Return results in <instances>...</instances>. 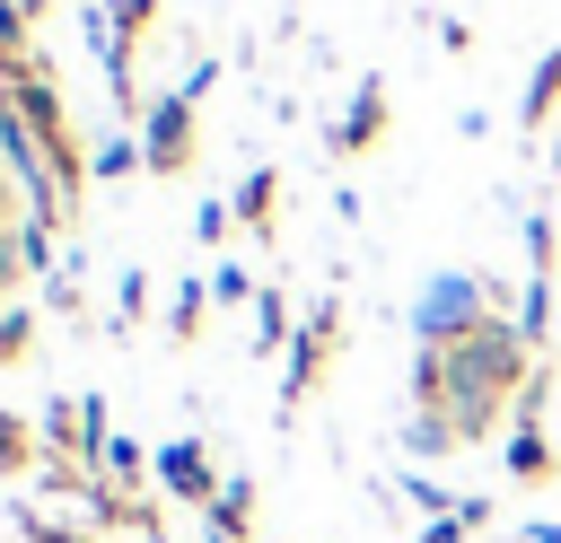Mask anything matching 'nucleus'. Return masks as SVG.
Listing matches in <instances>:
<instances>
[{
    "instance_id": "nucleus-1",
    "label": "nucleus",
    "mask_w": 561,
    "mask_h": 543,
    "mask_svg": "<svg viewBox=\"0 0 561 543\" xmlns=\"http://www.w3.org/2000/svg\"><path fill=\"white\" fill-rule=\"evenodd\" d=\"M430 359H438V394H430V412H447L465 447L491 438L500 403H517V394L535 385V342H526L517 324H500V315L473 324L456 350H430Z\"/></svg>"
},
{
    "instance_id": "nucleus-2",
    "label": "nucleus",
    "mask_w": 561,
    "mask_h": 543,
    "mask_svg": "<svg viewBox=\"0 0 561 543\" xmlns=\"http://www.w3.org/2000/svg\"><path fill=\"white\" fill-rule=\"evenodd\" d=\"M473 324H491V289L473 272H430L421 298H412V342L421 350H456Z\"/></svg>"
},
{
    "instance_id": "nucleus-3",
    "label": "nucleus",
    "mask_w": 561,
    "mask_h": 543,
    "mask_svg": "<svg viewBox=\"0 0 561 543\" xmlns=\"http://www.w3.org/2000/svg\"><path fill=\"white\" fill-rule=\"evenodd\" d=\"M140 158H149V175H175V166L193 158V96H184V88L140 105Z\"/></svg>"
},
{
    "instance_id": "nucleus-4",
    "label": "nucleus",
    "mask_w": 561,
    "mask_h": 543,
    "mask_svg": "<svg viewBox=\"0 0 561 543\" xmlns=\"http://www.w3.org/2000/svg\"><path fill=\"white\" fill-rule=\"evenodd\" d=\"M158 482H167L175 499H193V508L219 499V482H210V447H202V438H167V447H158Z\"/></svg>"
},
{
    "instance_id": "nucleus-5",
    "label": "nucleus",
    "mask_w": 561,
    "mask_h": 543,
    "mask_svg": "<svg viewBox=\"0 0 561 543\" xmlns=\"http://www.w3.org/2000/svg\"><path fill=\"white\" fill-rule=\"evenodd\" d=\"M377 131H386V79H359V96H351V114L324 131V149H333V158H359V149H377Z\"/></svg>"
},
{
    "instance_id": "nucleus-6",
    "label": "nucleus",
    "mask_w": 561,
    "mask_h": 543,
    "mask_svg": "<svg viewBox=\"0 0 561 543\" xmlns=\"http://www.w3.org/2000/svg\"><path fill=\"white\" fill-rule=\"evenodd\" d=\"M324 342H333V298L289 333V377H280V403H298L307 385H316V368H324Z\"/></svg>"
},
{
    "instance_id": "nucleus-7",
    "label": "nucleus",
    "mask_w": 561,
    "mask_h": 543,
    "mask_svg": "<svg viewBox=\"0 0 561 543\" xmlns=\"http://www.w3.org/2000/svg\"><path fill=\"white\" fill-rule=\"evenodd\" d=\"M552 105H561V44H543V53H535L526 96H517V123H526V131H543V123H552Z\"/></svg>"
},
{
    "instance_id": "nucleus-8",
    "label": "nucleus",
    "mask_w": 561,
    "mask_h": 543,
    "mask_svg": "<svg viewBox=\"0 0 561 543\" xmlns=\"http://www.w3.org/2000/svg\"><path fill=\"white\" fill-rule=\"evenodd\" d=\"M245 517H254V482H245V473H228V482H219V499L202 508V534H228V543H237V534H245Z\"/></svg>"
},
{
    "instance_id": "nucleus-9",
    "label": "nucleus",
    "mask_w": 561,
    "mask_h": 543,
    "mask_svg": "<svg viewBox=\"0 0 561 543\" xmlns=\"http://www.w3.org/2000/svg\"><path fill=\"white\" fill-rule=\"evenodd\" d=\"M447 447H465V438H456V420L421 403V412L403 420V455H421V464H430V455H447Z\"/></svg>"
},
{
    "instance_id": "nucleus-10",
    "label": "nucleus",
    "mask_w": 561,
    "mask_h": 543,
    "mask_svg": "<svg viewBox=\"0 0 561 543\" xmlns=\"http://www.w3.org/2000/svg\"><path fill=\"white\" fill-rule=\"evenodd\" d=\"M272 201H280V166H254V175L237 184V201H228V210H237L245 228H272Z\"/></svg>"
},
{
    "instance_id": "nucleus-11",
    "label": "nucleus",
    "mask_w": 561,
    "mask_h": 543,
    "mask_svg": "<svg viewBox=\"0 0 561 543\" xmlns=\"http://www.w3.org/2000/svg\"><path fill=\"white\" fill-rule=\"evenodd\" d=\"M202 307H219V298H210V280H175V298H167V333H175V342H193V333H202Z\"/></svg>"
},
{
    "instance_id": "nucleus-12",
    "label": "nucleus",
    "mask_w": 561,
    "mask_h": 543,
    "mask_svg": "<svg viewBox=\"0 0 561 543\" xmlns=\"http://www.w3.org/2000/svg\"><path fill=\"white\" fill-rule=\"evenodd\" d=\"M517 333L543 342L552 333V272H526V298H517Z\"/></svg>"
},
{
    "instance_id": "nucleus-13",
    "label": "nucleus",
    "mask_w": 561,
    "mask_h": 543,
    "mask_svg": "<svg viewBox=\"0 0 561 543\" xmlns=\"http://www.w3.org/2000/svg\"><path fill=\"white\" fill-rule=\"evenodd\" d=\"M131 166H149L131 131H114V140H96V149H88V175H131Z\"/></svg>"
},
{
    "instance_id": "nucleus-14",
    "label": "nucleus",
    "mask_w": 561,
    "mask_h": 543,
    "mask_svg": "<svg viewBox=\"0 0 561 543\" xmlns=\"http://www.w3.org/2000/svg\"><path fill=\"white\" fill-rule=\"evenodd\" d=\"M289 342V307H280V289H263L254 298V350H280Z\"/></svg>"
},
{
    "instance_id": "nucleus-15",
    "label": "nucleus",
    "mask_w": 561,
    "mask_h": 543,
    "mask_svg": "<svg viewBox=\"0 0 561 543\" xmlns=\"http://www.w3.org/2000/svg\"><path fill=\"white\" fill-rule=\"evenodd\" d=\"M96 464H105V482H140V473H158V455H140L131 438H105V455H96Z\"/></svg>"
},
{
    "instance_id": "nucleus-16",
    "label": "nucleus",
    "mask_w": 561,
    "mask_h": 543,
    "mask_svg": "<svg viewBox=\"0 0 561 543\" xmlns=\"http://www.w3.org/2000/svg\"><path fill=\"white\" fill-rule=\"evenodd\" d=\"M26 464H35V429L18 412H0V473H26Z\"/></svg>"
},
{
    "instance_id": "nucleus-17",
    "label": "nucleus",
    "mask_w": 561,
    "mask_h": 543,
    "mask_svg": "<svg viewBox=\"0 0 561 543\" xmlns=\"http://www.w3.org/2000/svg\"><path fill=\"white\" fill-rule=\"evenodd\" d=\"M403 499H412L421 517H456V508H465V499H456V490H438L430 473H403Z\"/></svg>"
},
{
    "instance_id": "nucleus-18",
    "label": "nucleus",
    "mask_w": 561,
    "mask_h": 543,
    "mask_svg": "<svg viewBox=\"0 0 561 543\" xmlns=\"http://www.w3.org/2000/svg\"><path fill=\"white\" fill-rule=\"evenodd\" d=\"M26 342H35V315H26V307H0V368L26 359Z\"/></svg>"
},
{
    "instance_id": "nucleus-19",
    "label": "nucleus",
    "mask_w": 561,
    "mask_h": 543,
    "mask_svg": "<svg viewBox=\"0 0 561 543\" xmlns=\"http://www.w3.org/2000/svg\"><path fill=\"white\" fill-rule=\"evenodd\" d=\"M210 298H219V307H245V298H263V289L245 280V263H219V272H210Z\"/></svg>"
},
{
    "instance_id": "nucleus-20",
    "label": "nucleus",
    "mask_w": 561,
    "mask_h": 543,
    "mask_svg": "<svg viewBox=\"0 0 561 543\" xmlns=\"http://www.w3.org/2000/svg\"><path fill=\"white\" fill-rule=\"evenodd\" d=\"M105 9H114V35H123V44H140L149 18H158V0H105Z\"/></svg>"
},
{
    "instance_id": "nucleus-21",
    "label": "nucleus",
    "mask_w": 561,
    "mask_h": 543,
    "mask_svg": "<svg viewBox=\"0 0 561 543\" xmlns=\"http://www.w3.org/2000/svg\"><path fill=\"white\" fill-rule=\"evenodd\" d=\"M526 272H552V219L526 210Z\"/></svg>"
},
{
    "instance_id": "nucleus-22",
    "label": "nucleus",
    "mask_w": 561,
    "mask_h": 543,
    "mask_svg": "<svg viewBox=\"0 0 561 543\" xmlns=\"http://www.w3.org/2000/svg\"><path fill=\"white\" fill-rule=\"evenodd\" d=\"M140 307H149V272H123V289H114V324H140Z\"/></svg>"
},
{
    "instance_id": "nucleus-23",
    "label": "nucleus",
    "mask_w": 561,
    "mask_h": 543,
    "mask_svg": "<svg viewBox=\"0 0 561 543\" xmlns=\"http://www.w3.org/2000/svg\"><path fill=\"white\" fill-rule=\"evenodd\" d=\"M228 228H237V210H228V201H202V210H193V236H202V245H219Z\"/></svg>"
},
{
    "instance_id": "nucleus-24",
    "label": "nucleus",
    "mask_w": 561,
    "mask_h": 543,
    "mask_svg": "<svg viewBox=\"0 0 561 543\" xmlns=\"http://www.w3.org/2000/svg\"><path fill=\"white\" fill-rule=\"evenodd\" d=\"M44 438L53 447H79V403H44Z\"/></svg>"
},
{
    "instance_id": "nucleus-25",
    "label": "nucleus",
    "mask_w": 561,
    "mask_h": 543,
    "mask_svg": "<svg viewBox=\"0 0 561 543\" xmlns=\"http://www.w3.org/2000/svg\"><path fill=\"white\" fill-rule=\"evenodd\" d=\"M18 525H26V534H35V543H96V534H79V525H53V517H35V508H26V517H18Z\"/></svg>"
},
{
    "instance_id": "nucleus-26",
    "label": "nucleus",
    "mask_w": 561,
    "mask_h": 543,
    "mask_svg": "<svg viewBox=\"0 0 561 543\" xmlns=\"http://www.w3.org/2000/svg\"><path fill=\"white\" fill-rule=\"evenodd\" d=\"M210 88H219V61H210V53H202V61H193V70H184V96H193V105H202V96H210Z\"/></svg>"
},
{
    "instance_id": "nucleus-27",
    "label": "nucleus",
    "mask_w": 561,
    "mask_h": 543,
    "mask_svg": "<svg viewBox=\"0 0 561 543\" xmlns=\"http://www.w3.org/2000/svg\"><path fill=\"white\" fill-rule=\"evenodd\" d=\"M465 534H473L465 517H430V525H421V543H465Z\"/></svg>"
},
{
    "instance_id": "nucleus-28",
    "label": "nucleus",
    "mask_w": 561,
    "mask_h": 543,
    "mask_svg": "<svg viewBox=\"0 0 561 543\" xmlns=\"http://www.w3.org/2000/svg\"><path fill=\"white\" fill-rule=\"evenodd\" d=\"M526 543H561V525H535V534H526Z\"/></svg>"
},
{
    "instance_id": "nucleus-29",
    "label": "nucleus",
    "mask_w": 561,
    "mask_h": 543,
    "mask_svg": "<svg viewBox=\"0 0 561 543\" xmlns=\"http://www.w3.org/2000/svg\"><path fill=\"white\" fill-rule=\"evenodd\" d=\"M18 18H44V0H18Z\"/></svg>"
},
{
    "instance_id": "nucleus-30",
    "label": "nucleus",
    "mask_w": 561,
    "mask_h": 543,
    "mask_svg": "<svg viewBox=\"0 0 561 543\" xmlns=\"http://www.w3.org/2000/svg\"><path fill=\"white\" fill-rule=\"evenodd\" d=\"M202 543H228V534H202Z\"/></svg>"
}]
</instances>
